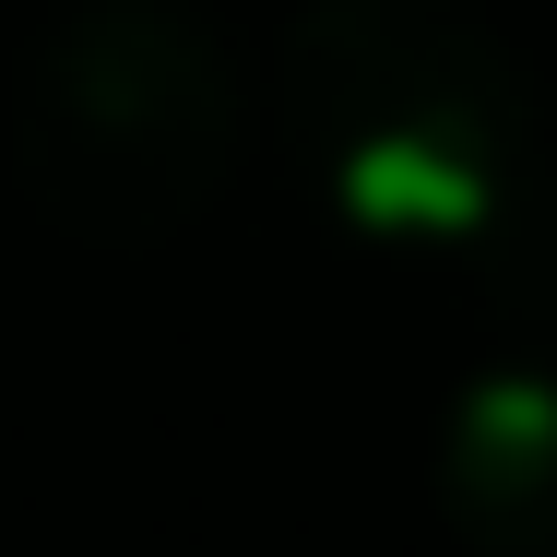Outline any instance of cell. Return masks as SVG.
I'll use <instances>...</instances> for the list:
<instances>
[{
	"label": "cell",
	"instance_id": "1",
	"mask_svg": "<svg viewBox=\"0 0 557 557\" xmlns=\"http://www.w3.org/2000/svg\"><path fill=\"white\" fill-rule=\"evenodd\" d=\"M285 131L356 237L498 249L534 202L546 96L462 0H309L285 36Z\"/></svg>",
	"mask_w": 557,
	"mask_h": 557
},
{
	"label": "cell",
	"instance_id": "4",
	"mask_svg": "<svg viewBox=\"0 0 557 557\" xmlns=\"http://www.w3.org/2000/svg\"><path fill=\"white\" fill-rule=\"evenodd\" d=\"M546 237H557V225H546Z\"/></svg>",
	"mask_w": 557,
	"mask_h": 557
},
{
	"label": "cell",
	"instance_id": "3",
	"mask_svg": "<svg viewBox=\"0 0 557 557\" xmlns=\"http://www.w3.org/2000/svg\"><path fill=\"white\" fill-rule=\"evenodd\" d=\"M440 510L474 557H557V356L474 368L450 392Z\"/></svg>",
	"mask_w": 557,
	"mask_h": 557
},
{
	"label": "cell",
	"instance_id": "2",
	"mask_svg": "<svg viewBox=\"0 0 557 557\" xmlns=\"http://www.w3.org/2000/svg\"><path fill=\"white\" fill-rule=\"evenodd\" d=\"M12 154H24L36 214L96 249L178 237L237 166L225 36L190 0H84L24 72Z\"/></svg>",
	"mask_w": 557,
	"mask_h": 557
}]
</instances>
